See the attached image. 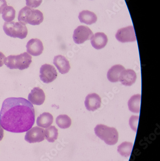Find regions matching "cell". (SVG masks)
I'll list each match as a JSON object with an SVG mask.
<instances>
[{
  "mask_svg": "<svg viewBox=\"0 0 160 161\" xmlns=\"http://www.w3.org/2000/svg\"><path fill=\"white\" fill-rule=\"evenodd\" d=\"M26 5L30 8H37L41 4L42 0H26Z\"/></svg>",
  "mask_w": 160,
  "mask_h": 161,
  "instance_id": "25",
  "label": "cell"
},
{
  "mask_svg": "<svg viewBox=\"0 0 160 161\" xmlns=\"http://www.w3.org/2000/svg\"><path fill=\"white\" fill-rule=\"evenodd\" d=\"M53 116L49 113H43L37 119V125L43 128L50 127L53 123Z\"/></svg>",
  "mask_w": 160,
  "mask_h": 161,
  "instance_id": "17",
  "label": "cell"
},
{
  "mask_svg": "<svg viewBox=\"0 0 160 161\" xmlns=\"http://www.w3.org/2000/svg\"><path fill=\"white\" fill-rule=\"evenodd\" d=\"M58 136V129L55 126H50L45 130V137L49 142H54Z\"/></svg>",
  "mask_w": 160,
  "mask_h": 161,
  "instance_id": "22",
  "label": "cell"
},
{
  "mask_svg": "<svg viewBox=\"0 0 160 161\" xmlns=\"http://www.w3.org/2000/svg\"><path fill=\"white\" fill-rule=\"evenodd\" d=\"M56 123L60 128L67 129L71 125V119L67 115H60L56 119Z\"/></svg>",
  "mask_w": 160,
  "mask_h": 161,
  "instance_id": "21",
  "label": "cell"
},
{
  "mask_svg": "<svg viewBox=\"0 0 160 161\" xmlns=\"http://www.w3.org/2000/svg\"><path fill=\"white\" fill-rule=\"evenodd\" d=\"M32 62V57L27 52L19 55H10L6 58L5 63L10 69H19L24 70L29 67Z\"/></svg>",
  "mask_w": 160,
  "mask_h": 161,
  "instance_id": "3",
  "label": "cell"
},
{
  "mask_svg": "<svg viewBox=\"0 0 160 161\" xmlns=\"http://www.w3.org/2000/svg\"><path fill=\"white\" fill-rule=\"evenodd\" d=\"M43 14L39 10L34 9L25 6L20 10L18 20L22 24H29L33 26L41 24L43 21Z\"/></svg>",
  "mask_w": 160,
  "mask_h": 161,
  "instance_id": "2",
  "label": "cell"
},
{
  "mask_svg": "<svg viewBox=\"0 0 160 161\" xmlns=\"http://www.w3.org/2000/svg\"><path fill=\"white\" fill-rule=\"evenodd\" d=\"M139 116L133 115L129 119V125L131 126V128L136 132L137 128H138V123L139 120Z\"/></svg>",
  "mask_w": 160,
  "mask_h": 161,
  "instance_id": "24",
  "label": "cell"
},
{
  "mask_svg": "<svg viewBox=\"0 0 160 161\" xmlns=\"http://www.w3.org/2000/svg\"><path fill=\"white\" fill-rule=\"evenodd\" d=\"M85 105L88 111L94 112L101 107V97L96 93L89 94L86 97Z\"/></svg>",
  "mask_w": 160,
  "mask_h": 161,
  "instance_id": "12",
  "label": "cell"
},
{
  "mask_svg": "<svg viewBox=\"0 0 160 161\" xmlns=\"http://www.w3.org/2000/svg\"><path fill=\"white\" fill-rule=\"evenodd\" d=\"M53 63L58 69L60 73L62 75L67 74L70 70V66L69 61L62 55L55 56Z\"/></svg>",
  "mask_w": 160,
  "mask_h": 161,
  "instance_id": "14",
  "label": "cell"
},
{
  "mask_svg": "<svg viewBox=\"0 0 160 161\" xmlns=\"http://www.w3.org/2000/svg\"><path fill=\"white\" fill-rule=\"evenodd\" d=\"M6 6H7V4L6 0H0V14L2 13Z\"/></svg>",
  "mask_w": 160,
  "mask_h": 161,
  "instance_id": "26",
  "label": "cell"
},
{
  "mask_svg": "<svg viewBox=\"0 0 160 161\" xmlns=\"http://www.w3.org/2000/svg\"><path fill=\"white\" fill-rule=\"evenodd\" d=\"M93 34L91 30L86 26H79L74 31L73 38L77 44H81L90 39Z\"/></svg>",
  "mask_w": 160,
  "mask_h": 161,
  "instance_id": "7",
  "label": "cell"
},
{
  "mask_svg": "<svg viewBox=\"0 0 160 161\" xmlns=\"http://www.w3.org/2000/svg\"><path fill=\"white\" fill-rule=\"evenodd\" d=\"M124 69H125V68L122 65H114L107 72V77L108 80L112 83L118 82L120 74Z\"/></svg>",
  "mask_w": 160,
  "mask_h": 161,
  "instance_id": "16",
  "label": "cell"
},
{
  "mask_svg": "<svg viewBox=\"0 0 160 161\" xmlns=\"http://www.w3.org/2000/svg\"><path fill=\"white\" fill-rule=\"evenodd\" d=\"M28 100L32 104L41 105L45 101V93L40 88L34 87L29 94Z\"/></svg>",
  "mask_w": 160,
  "mask_h": 161,
  "instance_id": "11",
  "label": "cell"
},
{
  "mask_svg": "<svg viewBox=\"0 0 160 161\" xmlns=\"http://www.w3.org/2000/svg\"><path fill=\"white\" fill-rule=\"evenodd\" d=\"M91 45L97 50H100L105 47L108 42L106 35L103 32H97L90 38Z\"/></svg>",
  "mask_w": 160,
  "mask_h": 161,
  "instance_id": "15",
  "label": "cell"
},
{
  "mask_svg": "<svg viewBox=\"0 0 160 161\" xmlns=\"http://www.w3.org/2000/svg\"><path fill=\"white\" fill-rule=\"evenodd\" d=\"M133 144L129 142H124L118 146L117 151L121 156L128 157L131 156L132 151Z\"/></svg>",
  "mask_w": 160,
  "mask_h": 161,
  "instance_id": "20",
  "label": "cell"
},
{
  "mask_svg": "<svg viewBox=\"0 0 160 161\" xmlns=\"http://www.w3.org/2000/svg\"><path fill=\"white\" fill-rule=\"evenodd\" d=\"M94 131L96 135L107 145H114L118 142V133L114 127L98 125L95 127Z\"/></svg>",
  "mask_w": 160,
  "mask_h": 161,
  "instance_id": "4",
  "label": "cell"
},
{
  "mask_svg": "<svg viewBox=\"0 0 160 161\" xmlns=\"http://www.w3.org/2000/svg\"><path fill=\"white\" fill-rule=\"evenodd\" d=\"M116 39L120 42H133L136 41V36L132 26L119 29L115 34Z\"/></svg>",
  "mask_w": 160,
  "mask_h": 161,
  "instance_id": "8",
  "label": "cell"
},
{
  "mask_svg": "<svg viewBox=\"0 0 160 161\" xmlns=\"http://www.w3.org/2000/svg\"><path fill=\"white\" fill-rule=\"evenodd\" d=\"M45 139V130L43 128L35 126L28 130L25 136L26 142L29 143L40 142Z\"/></svg>",
  "mask_w": 160,
  "mask_h": 161,
  "instance_id": "9",
  "label": "cell"
},
{
  "mask_svg": "<svg viewBox=\"0 0 160 161\" xmlns=\"http://www.w3.org/2000/svg\"><path fill=\"white\" fill-rule=\"evenodd\" d=\"M136 79V74L133 70L124 69L120 74L119 81L124 86H131L135 83Z\"/></svg>",
  "mask_w": 160,
  "mask_h": 161,
  "instance_id": "13",
  "label": "cell"
},
{
  "mask_svg": "<svg viewBox=\"0 0 160 161\" xmlns=\"http://www.w3.org/2000/svg\"><path fill=\"white\" fill-rule=\"evenodd\" d=\"M35 122L34 106L23 97H9L3 103L0 125L10 132L21 133L32 128Z\"/></svg>",
  "mask_w": 160,
  "mask_h": 161,
  "instance_id": "1",
  "label": "cell"
},
{
  "mask_svg": "<svg viewBox=\"0 0 160 161\" xmlns=\"http://www.w3.org/2000/svg\"><path fill=\"white\" fill-rule=\"evenodd\" d=\"M40 78L43 83L49 84L56 79L57 72L52 65L45 64L42 65L40 71Z\"/></svg>",
  "mask_w": 160,
  "mask_h": 161,
  "instance_id": "6",
  "label": "cell"
},
{
  "mask_svg": "<svg viewBox=\"0 0 160 161\" xmlns=\"http://www.w3.org/2000/svg\"><path fill=\"white\" fill-rule=\"evenodd\" d=\"M2 18L6 22H11L16 17V11L12 6H6L3 11Z\"/></svg>",
  "mask_w": 160,
  "mask_h": 161,
  "instance_id": "23",
  "label": "cell"
},
{
  "mask_svg": "<svg viewBox=\"0 0 160 161\" xmlns=\"http://www.w3.org/2000/svg\"><path fill=\"white\" fill-rule=\"evenodd\" d=\"M3 29L6 35L14 38L23 39L28 35V29L26 25L20 22H6L3 25Z\"/></svg>",
  "mask_w": 160,
  "mask_h": 161,
  "instance_id": "5",
  "label": "cell"
},
{
  "mask_svg": "<svg viewBox=\"0 0 160 161\" xmlns=\"http://www.w3.org/2000/svg\"><path fill=\"white\" fill-rule=\"evenodd\" d=\"M4 136V132L3 128L0 125V141H1Z\"/></svg>",
  "mask_w": 160,
  "mask_h": 161,
  "instance_id": "28",
  "label": "cell"
},
{
  "mask_svg": "<svg viewBox=\"0 0 160 161\" xmlns=\"http://www.w3.org/2000/svg\"><path fill=\"white\" fill-rule=\"evenodd\" d=\"M78 19L81 23L87 25H91L97 20L96 15L94 13L88 10H84L79 14Z\"/></svg>",
  "mask_w": 160,
  "mask_h": 161,
  "instance_id": "18",
  "label": "cell"
},
{
  "mask_svg": "<svg viewBox=\"0 0 160 161\" xmlns=\"http://www.w3.org/2000/svg\"><path fill=\"white\" fill-rule=\"evenodd\" d=\"M5 59L6 57L5 55L2 52H0V67H2L5 63Z\"/></svg>",
  "mask_w": 160,
  "mask_h": 161,
  "instance_id": "27",
  "label": "cell"
},
{
  "mask_svg": "<svg viewBox=\"0 0 160 161\" xmlns=\"http://www.w3.org/2000/svg\"><path fill=\"white\" fill-rule=\"evenodd\" d=\"M141 95H133L128 100V107L129 111L134 113H140L141 108Z\"/></svg>",
  "mask_w": 160,
  "mask_h": 161,
  "instance_id": "19",
  "label": "cell"
},
{
  "mask_svg": "<svg viewBox=\"0 0 160 161\" xmlns=\"http://www.w3.org/2000/svg\"><path fill=\"white\" fill-rule=\"evenodd\" d=\"M26 47L27 53L33 56H40L42 54L44 49L42 42L38 39L30 40L27 43Z\"/></svg>",
  "mask_w": 160,
  "mask_h": 161,
  "instance_id": "10",
  "label": "cell"
}]
</instances>
